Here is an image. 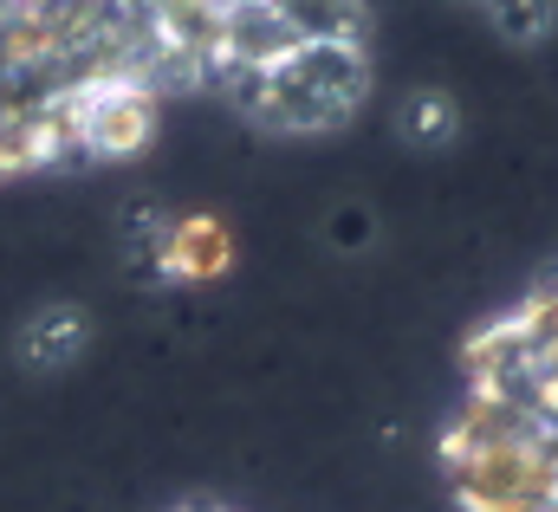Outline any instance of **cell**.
<instances>
[{
	"label": "cell",
	"mask_w": 558,
	"mask_h": 512,
	"mask_svg": "<svg viewBox=\"0 0 558 512\" xmlns=\"http://www.w3.org/2000/svg\"><path fill=\"white\" fill-rule=\"evenodd\" d=\"M371 92H377V72L364 39H305L267 72L247 124L286 143H325L371 111Z\"/></svg>",
	"instance_id": "6da1fadb"
},
{
	"label": "cell",
	"mask_w": 558,
	"mask_h": 512,
	"mask_svg": "<svg viewBox=\"0 0 558 512\" xmlns=\"http://www.w3.org/2000/svg\"><path fill=\"white\" fill-rule=\"evenodd\" d=\"M448 493L468 512H558V487L526 441H441Z\"/></svg>",
	"instance_id": "7a4b0ae2"
},
{
	"label": "cell",
	"mask_w": 558,
	"mask_h": 512,
	"mask_svg": "<svg viewBox=\"0 0 558 512\" xmlns=\"http://www.w3.org/2000/svg\"><path fill=\"white\" fill-rule=\"evenodd\" d=\"M92 344H98V318L85 298H33L7 331V364L33 383H59L85 370Z\"/></svg>",
	"instance_id": "3957f363"
},
{
	"label": "cell",
	"mask_w": 558,
	"mask_h": 512,
	"mask_svg": "<svg viewBox=\"0 0 558 512\" xmlns=\"http://www.w3.org/2000/svg\"><path fill=\"white\" fill-rule=\"evenodd\" d=\"M72 136L85 162H124L162 136V105L143 85H92L72 98Z\"/></svg>",
	"instance_id": "277c9868"
},
{
	"label": "cell",
	"mask_w": 558,
	"mask_h": 512,
	"mask_svg": "<svg viewBox=\"0 0 558 512\" xmlns=\"http://www.w3.org/2000/svg\"><path fill=\"white\" fill-rule=\"evenodd\" d=\"M461 105L448 85H410L397 105H390V136H397V156H416V162H441L461 149Z\"/></svg>",
	"instance_id": "5b68a950"
},
{
	"label": "cell",
	"mask_w": 558,
	"mask_h": 512,
	"mask_svg": "<svg viewBox=\"0 0 558 512\" xmlns=\"http://www.w3.org/2000/svg\"><path fill=\"white\" fill-rule=\"evenodd\" d=\"M234 234H228V215H208V208H195V215H175V228H169V254H162V272H169V285H221L228 272H234Z\"/></svg>",
	"instance_id": "8992f818"
},
{
	"label": "cell",
	"mask_w": 558,
	"mask_h": 512,
	"mask_svg": "<svg viewBox=\"0 0 558 512\" xmlns=\"http://www.w3.org/2000/svg\"><path fill=\"white\" fill-rule=\"evenodd\" d=\"M474 7L487 20V39L513 59L546 52L558 39V0H474Z\"/></svg>",
	"instance_id": "52a82bcc"
},
{
	"label": "cell",
	"mask_w": 558,
	"mask_h": 512,
	"mask_svg": "<svg viewBox=\"0 0 558 512\" xmlns=\"http://www.w3.org/2000/svg\"><path fill=\"white\" fill-rule=\"evenodd\" d=\"M441 7H461V0H441ZM468 7H474V0H468Z\"/></svg>",
	"instance_id": "ba28073f"
}]
</instances>
